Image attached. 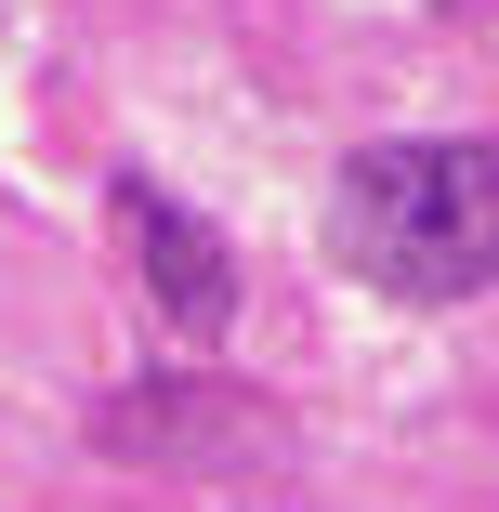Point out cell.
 <instances>
[{"label":"cell","instance_id":"cell-1","mask_svg":"<svg viewBox=\"0 0 499 512\" xmlns=\"http://www.w3.org/2000/svg\"><path fill=\"white\" fill-rule=\"evenodd\" d=\"M329 263L381 302H473L499 289V132L355 145L329 184Z\"/></svg>","mask_w":499,"mask_h":512},{"label":"cell","instance_id":"cell-2","mask_svg":"<svg viewBox=\"0 0 499 512\" xmlns=\"http://www.w3.org/2000/svg\"><path fill=\"white\" fill-rule=\"evenodd\" d=\"M119 237H132V276H145V302L184 329V342H224L237 329V263H224V237L184 211V197H158V184H119Z\"/></svg>","mask_w":499,"mask_h":512}]
</instances>
